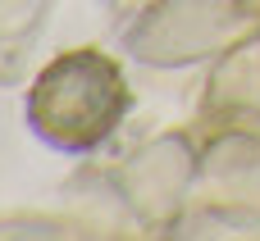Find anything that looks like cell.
I'll use <instances>...</instances> for the list:
<instances>
[{
	"label": "cell",
	"instance_id": "6da1fadb",
	"mask_svg": "<svg viewBox=\"0 0 260 241\" xmlns=\"http://www.w3.org/2000/svg\"><path fill=\"white\" fill-rule=\"evenodd\" d=\"M128 109V87L119 77V68L96 55V50H73L64 59H55L27 100L32 123L55 141V146H91L101 141L119 114Z\"/></svg>",
	"mask_w": 260,
	"mask_h": 241
}]
</instances>
